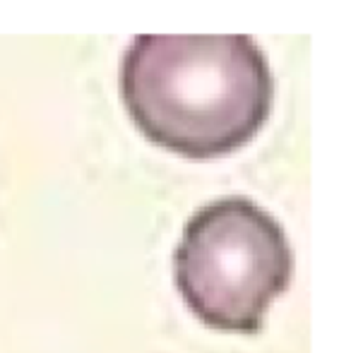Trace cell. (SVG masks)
<instances>
[{"instance_id":"cell-1","label":"cell","mask_w":351,"mask_h":353,"mask_svg":"<svg viewBox=\"0 0 351 353\" xmlns=\"http://www.w3.org/2000/svg\"><path fill=\"white\" fill-rule=\"evenodd\" d=\"M121 97L150 142L214 159L260 132L274 77L245 34H142L121 61Z\"/></svg>"},{"instance_id":"cell-2","label":"cell","mask_w":351,"mask_h":353,"mask_svg":"<svg viewBox=\"0 0 351 353\" xmlns=\"http://www.w3.org/2000/svg\"><path fill=\"white\" fill-rule=\"evenodd\" d=\"M284 228L243 197L210 202L188 219L174 252V281L192 315L231 334H258L291 281Z\"/></svg>"}]
</instances>
